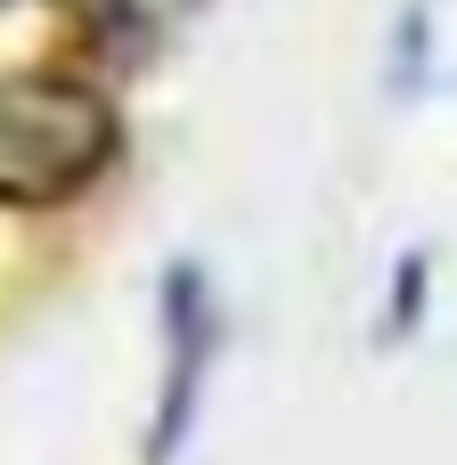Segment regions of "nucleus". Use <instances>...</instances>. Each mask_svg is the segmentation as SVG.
Wrapping results in <instances>:
<instances>
[{
  "label": "nucleus",
  "mask_w": 457,
  "mask_h": 465,
  "mask_svg": "<svg viewBox=\"0 0 457 465\" xmlns=\"http://www.w3.org/2000/svg\"><path fill=\"white\" fill-rule=\"evenodd\" d=\"M123 155V106L65 74L16 65L0 74V213H65Z\"/></svg>",
  "instance_id": "1"
},
{
  "label": "nucleus",
  "mask_w": 457,
  "mask_h": 465,
  "mask_svg": "<svg viewBox=\"0 0 457 465\" xmlns=\"http://www.w3.org/2000/svg\"><path fill=\"white\" fill-rule=\"evenodd\" d=\"M155 327H164V384H155V425H147V465H180L196 409H204V376L221 351V302L204 262H164L155 278Z\"/></svg>",
  "instance_id": "2"
},
{
  "label": "nucleus",
  "mask_w": 457,
  "mask_h": 465,
  "mask_svg": "<svg viewBox=\"0 0 457 465\" xmlns=\"http://www.w3.org/2000/svg\"><path fill=\"white\" fill-rule=\"evenodd\" d=\"M82 16H90V41L139 57L155 33H172V25L188 16V0H82Z\"/></svg>",
  "instance_id": "3"
},
{
  "label": "nucleus",
  "mask_w": 457,
  "mask_h": 465,
  "mask_svg": "<svg viewBox=\"0 0 457 465\" xmlns=\"http://www.w3.org/2000/svg\"><path fill=\"white\" fill-rule=\"evenodd\" d=\"M425 278H433V262H425V253H401V270H392V302H384V343H401V335L425 319V294H433Z\"/></svg>",
  "instance_id": "4"
},
{
  "label": "nucleus",
  "mask_w": 457,
  "mask_h": 465,
  "mask_svg": "<svg viewBox=\"0 0 457 465\" xmlns=\"http://www.w3.org/2000/svg\"><path fill=\"white\" fill-rule=\"evenodd\" d=\"M0 8H16V0H0Z\"/></svg>",
  "instance_id": "5"
}]
</instances>
